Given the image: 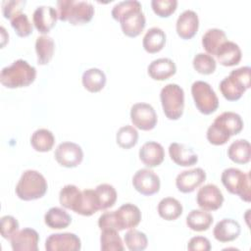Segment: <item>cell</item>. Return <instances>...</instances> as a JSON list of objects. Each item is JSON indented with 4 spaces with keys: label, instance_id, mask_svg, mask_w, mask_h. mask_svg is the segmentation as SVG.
Masks as SVG:
<instances>
[{
    "label": "cell",
    "instance_id": "obj_29",
    "mask_svg": "<svg viewBox=\"0 0 251 251\" xmlns=\"http://www.w3.org/2000/svg\"><path fill=\"white\" fill-rule=\"evenodd\" d=\"M228 158L236 164H247L251 158V146L246 139L233 141L227 149Z\"/></svg>",
    "mask_w": 251,
    "mask_h": 251
},
{
    "label": "cell",
    "instance_id": "obj_8",
    "mask_svg": "<svg viewBox=\"0 0 251 251\" xmlns=\"http://www.w3.org/2000/svg\"><path fill=\"white\" fill-rule=\"evenodd\" d=\"M221 180L231 194L238 195L241 200L250 202V173H244L236 168H227L223 171Z\"/></svg>",
    "mask_w": 251,
    "mask_h": 251
},
{
    "label": "cell",
    "instance_id": "obj_15",
    "mask_svg": "<svg viewBox=\"0 0 251 251\" xmlns=\"http://www.w3.org/2000/svg\"><path fill=\"white\" fill-rule=\"evenodd\" d=\"M118 231L135 227L141 221V212L139 208L131 203L122 205L114 211Z\"/></svg>",
    "mask_w": 251,
    "mask_h": 251
},
{
    "label": "cell",
    "instance_id": "obj_46",
    "mask_svg": "<svg viewBox=\"0 0 251 251\" xmlns=\"http://www.w3.org/2000/svg\"><path fill=\"white\" fill-rule=\"evenodd\" d=\"M0 30H1V41H2V42H1V46L4 47V45L6 44V42L9 40V34L6 32L4 26H1Z\"/></svg>",
    "mask_w": 251,
    "mask_h": 251
},
{
    "label": "cell",
    "instance_id": "obj_1",
    "mask_svg": "<svg viewBox=\"0 0 251 251\" xmlns=\"http://www.w3.org/2000/svg\"><path fill=\"white\" fill-rule=\"evenodd\" d=\"M139 1L126 0L117 3L111 12L114 20L120 22L122 31L128 37L138 36L146 25L145 16Z\"/></svg>",
    "mask_w": 251,
    "mask_h": 251
},
{
    "label": "cell",
    "instance_id": "obj_30",
    "mask_svg": "<svg viewBox=\"0 0 251 251\" xmlns=\"http://www.w3.org/2000/svg\"><path fill=\"white\" fill-rule=\"evenodd\" d=\"M44 222L52 229H62L68 227L72 223V217L60 207L50 208L45 216Z\"/></svg>",
    "mask_w": 251,
    "mask_h": 251
},
{
    "label": "cell",
    "instance_id": "obj_12",
    "mask_svg": "<svg viewBox=\"0 0 251 251\" xmlns=\"http://www.w3.org/2000/svg\"><path fill=\"white\" fill-rule=\"evenodd\" d=\"M132 185L140 194L150 196L160 190L161 181L158 175L153 171L149 169H140L132 177Z\"/></svg>",
    "mask_w": 251,
    "mask_h": 251
},
{
    "label": "cell",
    "instance_id": "obj_44",
    "mask_svg": "<svg viewBox=\"0 0 251 251\" xmlns=\"http://www.w3.org/2000/svg\"><path fill=\"white\" fill-rule=\"evenodd\" d=\"M1 223V235L5 239H11V237L19 230V223L13 216H3L0 220Z\"/></svg>",
    "mask_w": 251,
    "mask_h": 251
},
{
    "label": "cell",
    "instance_id": "obj_26",
    "mask_svg": "<svg viewBox=\"0 0 251 251\" xmlns=\"http://www.w3.org/2000/svg\"><path fill=\"white\" fill-rule=\"evenodd\" d=\"M81 82L83 87L89 92H99L106 84V75L100 69L90 68L82 74Z\"/></svg>",
    "mask_w": 251,
    "mask_h": 251
},
{
    "label": "cell",
    "instance_id": "obj_40",
    "mask_svg": "<svg viewBox=\"0 0 251 251\" xmlns=\"http://www.w3.org/2000/svg\"><path fill=\"white\" fill-rule=\"evenodd\" d=\"M192 65L194 70L202 75H211L217 68L216 60L213 56L207 53L196 54L193 58Z\"/></svg>",
    "mask_w": 251,
    "mask_h": 251
},
{
    "label": "cell",
    "instance_id": "obj_9",
    "mask_svg": "<svg viewBox=\"0 0 251 251\" xmlns=\"http://www.w3.org/2000/svg\"><path fill=\"white\" fill-rule=\"evenodd\" d=\"M191 94L197 110L210 115L217 111L219 107V98L212 86L203 80H196L191 85Z\"/></svg>",
    "mask_w": 251,
    "mask_h": 251
},
{
    "label": "cell",
    "instance_id": "obj_36",
    "mask_svg": "<svg viewBox=\"0 0 251 251\" xmlns=\"http://www.w3.org/2000/svg\"><path fill=\"white\" fill-rule=\"evenodd\" d=\"M100 235V248L103 251H124L125 246L118 230L103 229Z\"/></svg>",
    "mask_w": 251,
    "mask_h": 251
},
{
    "label": "cell",
    "instance_id": "obj_35",
    "mask_svg": "<svg viewBox=\"0 0 251 251\" xmlns=\"http://www.w3.org/2000/svg\"><path fill=\"white\" fill-rule=\"evenodd\" d=\"M81 198V190L74 184L65 185L59 193L60 204L66 208L75 212Z\"/></svg>",
    "mask_w": 251,
    "mask_h": 251
},
{
    "label": "cell",
    "instance_id": "obj_5",
    "mask_svg": "<svg viewBox=\"0 0 251 251\" xmlns=\"http://www.w3.org/2000/svg\"><path fill=\"white\" fill-rule=\"evenodd\" d=\"M251 68L248 66L235 69L220 82V90L228 101H236L250 88Z\"/></svg>",
    "mask_w": 251,
    "mask_h": 251
},
{
    "label": "cell",
    "instance_id": "obj_28",
    "mask_svg": "<svg viewBox=\"0 0 251 251\" xmlns=\"http://www.w3.org/2000/svg\"><path fill=\"white\" fill-rule=\"evenodd\" d=\"M226 40V35L224 30L220 28H210L202 36V45L207 54L216 56L221 45Z\"/></svg>",
    "mask_w": 251,
    "mask_h": 251
},
{
    "label": "cell",
    "instance_id": "obj_19",
    "mask_svg": "<svg viewBox=\"0 0 251 251\" xmlns=\"http://www.w3.org/2000/svg\"><path fill=\"white\" fill-rule=\"evenodd\" d=\"M199 27L198 15L192 10L183 11L177 18L176 29L177 35L182 39L192 38Z\"/></svg>",
    "mask_w": 251,
    "mask_h": 251
},
{
    "label": "cell",
    "instance_id": "obj_42",
    "mask_svg": "<svg viewBox=\"0 0 251 251\" xmlns=\"http://www.w3.org/2000/svg\"><path fill=\"white\" fill-rule=\"evenodd\" d=\"M11 25L15 29L17 35L20 37H26L32 32V25L27 16L24 13L11 20Z\"/></svg>",
    "mask_w": 251,
    "mask_h": 251
},
{
    "label": "cell",
    "instance_id": "obj_20",
    "mask_svg": "<svg viewBox=\"0 0 251 251\" xmlns=\"http://www.w3.org/2000/svg\"><path fill=\"white\" fill-rule=\"evenodd\" d=\"M164 158V147L156 141H148L139 149V159L145 166L149 168H154L161 165Z\"/></svg>",
    "mask_w": 251,
    "mask_h": 251
},
{
    "label": "cell",
    "instance_id": "obj_18",
    "mask_svg": "<svg viewBox=\"0 0 251 251\" xmlns=\"http://www.w3.org/2000/svg\"><path fill=\"white\" fill-rule=\"evenodd\" d=\"M58 13L52 6H38L32 15V22L35 28L42 34L48 33L56 25Z\"/></svg>",
    "mask_w": 251,
    "mask_h": 251
},
{
    "label": "cell",
    "instance_id": "obj_32",
    "mask_svg": "<svg viewBox=\"0 0 251 251\" xmlns=\"http://www.w3.org/2000/svg\"><path fill=\"white\" fill-rule=\"evenodd\" d=\"M157 210L162 219L175 221L182 214V205L174 197H165L159 202Z\"/></svg>",
    "mask_w": 251,
    "mask_h": 251
},
{
    "label": "cell",
    "instance_id": "obj_16",
    "mask_svg": "<svg viewBox=\"0 0 251 251\" xmlns=\"http://www.w3.org/2000/svg\"><path fill=\"white\" fill-rule=\"evenodd\" d=\"M206 179V173L201 168L186 170L177 175L176 186L182 193H190L199 187Z\"/></svg>",
    "mask_w": 251,
    "mask_h": 251
},
{
    "label": "cell",
    "instance_id": "obj_7",
    "mask_svg": "<svg viewBox=\"0 0 251 251\" xmlns=\"http://www.w3.org/2000/svg\"><path fill=\"white\" fill-rule=\"evenodd\" d=\"M160 100L165 116L169 120H178L184 109V91L176 83L165 85L160 92Z\"/></svg>",
    "mask_w": 251,
    "mask_h": 251
},
{
    "label": "cell",
    "instance_id": "obj_27",
    "mask_svg": "<svg viewBox=\"0 0 251 251\" xmlns=\"http://www.w3.org/2000/svg\"><path fill=\"white\" fill-rule=\"evenodd\" d=\"M100 210V202L95 189H84L81 191V198L75 213L89 217Z\"/></svg>",
    "mask_w": 251,
    "mask_h": 251
},
{
    "label": "cell",
    "instance_id": "obj_22",
    "mask_svg": "<svg viewBox=\"0 0 251 251\" xmlns=\"http://www.w3.org/2000/svg\"><path fill=\"white\" fill-rule=\"evenodd\" d=\"M241 232L240 225L232 219H223L213 229L214 237L220 242H229L236 239Z\"/></svg>",
    "mask_w": 251,
    "mask_h": 251
},
{
    "label": "cell",
    "instance_id": "obj_11",
    "mask_svg": "<svg viewBox=\"0 0 251 251\" xmlns=\"http://www.w3.org/2000/svg\"><path fill=\"white\" fill-rule=\"evenodd\" d=\"M54 156L58 164L62 167L75 168L82 162L83 151L78 144L65 141L57 146Z\"/></svg>",
    "mask_w": 251,
    "mask_h": 251
},
{
    "label": "cell",
    "instance_id": "obj_17",
    "mask_svg": "<svg viewBox=\"0 0 251 251\" xmlns=\"http://www.w3.org/2000/svg\"><path fill=\"white\" fill-rule=\"evenodd\" d=\"M11 247L14 251H37L39 235L30 227L18 230L11 237Z\"/></svg>",
    "mask_w": 251,
    "mask_h": 251
},
{
    "label": "cell",
    "instance_id": "obj_23",
    "mask_svg": "<svg viewBox=\"0 0 251 251\" xmlns=\"http://www.w3.org/2000/svg\"><path fill=\"white\" fill-rule=\"evenodd\" d=\"M148 75L155 80H166L176 72L175 62L169 58H159L152 61L147 68Z\"/></svg>",
    "mask_w": 251,
    "mask_h": 251
},
{
    "label": "cell",
    "instance_id": "obj_4",
    "mask_svg": "<svg viewBox=\"0 0 251 251\" xmlns=\"http://www.w3.org/2000/svg\"><path fill=\"white\" fill-rule=\"evenodd\" d=\"M57 8L58 20L74 25L86 24L94 16L93 5L86 1L60 0L57 1Z\"/></svg>",
    "mask_w": 251,
    "mask_h": 251
},
{
    "label": "cell",
    "instance_id": "obj_6",
    "mask_svg": "<svg viewBox=\"0 0 251 251\" xmlns=\"http://www.w3.org/2000/svg\"><path fill=\"white\" fill-rule=\"evenodd\" d=\"M47 188V181L39 172L26 170L17 183L16 194L24 201H31L43 197Z\"/></svg>",
    "mask_w": 251,
    "mask_h": 251
},
{
    "label": "cell",
    "instance_id": "obj_41",
    "mask_svg": "<svg viewBox=\"0 0 251 251\" xmlns=\"http://www.w3.org/2000/svg\"><path fill=\"white\" fill-rule=\"evenodd\" d=\"M151 7L153 12L161 17L168 18L175 13L177 7L176 0H152Z\"/></svg>",
    "mask_w": 251,
    "mask_h": 251
},
{
    "label": "cell",
    "instance_id": "obj_37",
    "mask_svg": "<svg viewBox=\"0 0 251 251\" xmlns=\"http://www.w3.org/2000/svg\"><path fill=\"white\" fill-rule=\"evenodd\" d=\"M95 191L100 202V210H106L115 205L118 194L113 185L109 183H102L96 186Z\"/></svg>",
    "mask_w": 251,
    "mask_h": 251
},
{
    "label": "cell",
    "instance_id": "obj_45",
    "mask_svg": "<svg viewBox=\"0 0 251 251\" xmlns=\"http://www.w3.org/2000/svg\"><path fill=\"white\" fill-rule=\"evenodd\" d=\"M187 249L189 251H209L211 244L209 239L204 236H194L188 241Z\"/></svg>",
    "mask_w": 251,
    "mask_h": 251
},
{
    "label": "cell",
    "instance_id": "obj_39",
    "mask_svg": "<svg viewBox=\"0 0 251 251\" xmlns=\"http://www.w3.org/2000/svg\"><path fill=\"white\" fill-rule=\"evenodd\" d=\"M125 243L130 251H142L148 245V239L144 232L137 229H129L125 234Z\"/></svg>",
    "mask_w": 251,
    "mask_h": 251
},
{
    "label": "cell",
    "instance_id": "obj_10",
    "mask_svg": "<svg viewBox=\"0 0 251 251\" xmlns=\"http://www.w3.org/2000/svg\"><path fill=\"white\" fill-rule=\"evenodd\" d=\"M130 120L133 126L141 130L153 129L158 122L154 108L148 103H136L130 108Z\"/></svg>",
    "mask_w": 251,
    "mask_h": 251
},
{
    "label": "cell",
    "instance_id": "obj_25",
    "mask_svg": "<svg viewBox=\"0 0 251 251\" xmlns=\"http://www.w3.org/2000/svg\"><path fill=\"white\" fill-rule=\"evenodd\" d=\"M166 33L165 31L157 26L149 28L143 36L142 45L146 52L150 54L161 51L166 44Z\"/></svg>",
    "mask_w": 251,
    "mask_h": 251
},
{
    "label": "cell",
    "instance_id": "obj_2",
    "mask_svg": "<svg viewBox=\"0 0 251 251\" xmlns=\"http://www.w3.org/2000/svg\"><path fill=\"white\" fill-rule=\"evenodd\" d=\"M243 129L241 117L234 112H224L214 120L207 129V139L213 145L226 144L230 136L238 134Z\"/></svg>",
    "mask_w": 251,
    "mask_h": 251
},
{
    "label": "cell",
    "instance_id": "obj_34",
    "mask_svg": "<svg viewBox=\"0 0 251 251\" xmlns=\"http://www.w3.org/2000/svg\"><path fill=\"white\" fill-rule=\"evenodd\" d=\"M55 143V137L53 133L47 128L36 129L31 137L30 144L35 151L48 152L50 151Z\"/></svg>",
    "mask_w": 251,
    "mask_h": 251
},
{
    "label": "cell",
    "instance_id": "obj_24",
    "mask_svg": "<svg viewBox=\"0 0 251 251\" xmlns=\"http://www.w3.org/2000/svg\"><path fill=\"white\" fill-rule=\"evenodd\" d=\"M216 57L221 65L225 67H232L239 64L242 53L236 43L226 40L217 51Z\"/></svg>",
    "mask_w": 251,
    "mask_h": 251
},
{
    "label": "cell",
    "instance_id": "obj_21",
    "mask_svg": "<svg viewBox=\"0 0 251 251\" xmlns=\"http://www.w3.org/2000/svg\"><path fill=\"white\" fill-rule=\"evenodd\" d=\"M169 154L173 162L181 167L193 166L198 162V156L193 149L182 143L173 142L170 144Z\"/></svg>",
    "mask_w": 251,
    "mask_h": 251
},
{
    "label": "cell",
    "instance_id": "obj_13",
    "mask_svg": "<svg viewBox=\"0 0 251 251\" xmlns=\"http://www.w3.org/2000/svg\"><path fill=\"white\" fill-rule=\"evenodd\" d=\"M80 248L79 237L72 232L50 234L45 241L47 251H78Z\"/></svg>",
    "mask_w": 251,
    "mask_h": 251
},
{
    "label": "cell",
    "instance_id": "obj_33",
    "mask_svg": "<svg viewBox=\"0 0 251 251\" xmlns=\"http://www.w3.org/2000/svg\"><path fill=\"white\" fill-rule=\"evenodd\" d=\"M212 223L213 216L205 210H192L186 216V225L194 231L207 230Z\"/></svg>",
    "mask_w": 251,
    "mask_h": 251
},
{
    "label": "cell",
    "instance_id": "obj_31",
    "mask_svg": "<svg viewBox=\"0 0 251 251\" xmlns=\"http://www.w3.org/2000/svg\"><path fill=\"white\" fill-rule=\"evenodd\" d=\"M55 43L49 35H40L35 40V52L38 65H47L53 58Z\"/></svg>",
    "mask_w": 251,
    "mask_h": 251
},
{
    "label": "cell",
    "instance_id": "obj_14",
    "mask_svg": "<svg viewBox=\"0 0 251 251\" xmlns=\"http://www.w3.org/2000/svg\"><path fill=\"white\" fill-rule=\"evenodd\" d=\"M196 202L202 210L216 211L222 207L224 195L216 184L208 183L198 190Z\"/></svg>",
    "mask_w": 251,
    "mask_h": 251
},
{
    "label": "cell",
    "instance_id": "obj_38",
    "mask_svg": "<svg viewBox=\"0 0 251 251\" xmlns=\"http://www.w3.org/2000/svg\"><path fill=\"white\" fill-rule=\"evenodd\" d=\"M118 145L124 149H129L136 145L138 140V132L132 126H125L119 128L116 135Z\"/></svg>",
    "mask_w": 251,
    "mask_h": 251
},
{
    "label": "cell",
    "instance_id": "obj_43",
    "mask_svg": "<svg viewBox=\"0 0 251 251\" xmlns=\"http://www.w3.org/2000/svg\"><path fill=\"white\" fill-rule=\"evenodd\" d=\"M25 1L23 0H10L2 2V14L5 19L13 20L18 15L22 14V11L25 5Z\"/></svg>",
    "mask_w": 251,
    "mask_h": 251
},
{
    "label": "cell",
    "instance_id": "obj_3",
    "mask_svg": "<svg viewBox=\"0 0 251 251\" xmlns=\"http://www.w3.org/2000/svg\"><path fill=\"white\" fill-rule=\"evenodd\" d=\"M36 77V69L23 59L2 69L0 82L7 88H20L31 84Z\"/></svg>",
    "mask_w": 251,
    "mask_h": 251
}]
</instances>
